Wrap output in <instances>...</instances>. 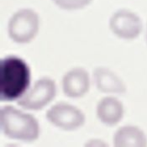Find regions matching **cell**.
Segmentation results:
<instances>
[{
  "mask_svg": "<svg viewBox=\"0 0 147 147\" xmlns=\"http://www.w3.org/2000/svg\"><path fill=\"white\" fill-rule=\"evenodd\" d=\"M30 68L22 58L8 56L0 61V99L18 101L30 88Z\"/></svg>",
  "mask_w": 147,
  "mask_h": 147,
  "instance_id": "6da1fadb",
  "label": "cell"
},
{
  "mask_svg": "<svg viewBox=\"0 0 147 147\" xmlns=\"http://www.w3.org/2000/svg\"><path fill=\"white\" fill-rule=\"evenodd\" d=\"M0 127L7 137L28 142L37 140L40 132V125L33 115L13 106L1 109Z\"/></svg>",
  "mask_w": 147,
  "mask_h": 147,
  "instance_id": "7a4b0ae2",
  "label": "cell"
},
{
  "mask_svg": "<svg viewBox=\"0 0 147 147\" xmlns=\"http://www.w3.org/2000/svg\"><path fill=\"white\" fill-rule=\"evenodd\" d=\"M40 17L31 9H21L9 19L8 33L12 40L18 44L32 41L40 30Z\"/></svg>",
  "mask_w": 147,
  "mask_h": 147,
  "instance_id": "3957f363",
  "label": "cell"
},
{
  "mask_svg": "<svg viewBox=\"0 0 147 147\" xmlns=\"http://www.w3.org/2000/svg\"><path fill=\"white\" fill-rule=\"evenodd\" d=\"M57 95V85L54 80L42 78L18 100V104L28 110H40L51 102Z\"/></svg>",
  "mask_w": 147,
  "mask_h": 147,
  "instance_id": "277c9868",
  "label": "cell"
},
{
  "mask_svg": "<svg viewBox=\"0 0 147 147\" xmlns=\"http://www.w3.org/2000/svg\"><path fill=\"white\" fill-rule=\"evenodd\" d=\"M46 119L56 127L67 131L81 128L86 119L82 110L67 102H58L53 105L48 109Z\"/></svg>",
  "mask_w": 147,
  "mask_h": 147,
  "instance_id": "5b68a950",
  "label": "cell"
},
{
  "mask_svg": "<svg viewBox=\"0 0 147 147\" xmlns=\"http://www.w3.org/2000/svg\"><path fill=\"white\" fill-rule=\"evenodd\" d=\"M109 28L119 38L130 40L140 35L142 30V22L136 13L128 9H119L111 16Z\"/></svg>",
  "mask_w": 147,
  "mask_h": 147,
  "instance_id": "8992f818",
  "label": "cell"
},
{
  "mask_svg": "<svg viewBox=\"0 0 147 147\" xmlns=\"http://www.w3.org/2000/svg\"><path fill=\"white\" fill-rule=\"evenodd\" d=\"M89 88V74L84 68H72L62 78V89L65 95L69 98H81L88 92Z\"/></svg>",
  "mask_w": 147,
  "mask_h": 147,
  "instance_id": "52a82bcc",
  "label": "cell"
},
{
  "mask_svg": "<svg viewBox=\"0 0 147 147\" xmlns=\"http://www.w3.org/2000/svg\"><path fill=\"white\" fill-rule=\"evenodd\" d=\"M93 80L97 88L106 93L123 94L127 91L125 83L109 68L98 67L93 71Z\"/></svg>",
  "mask_w": 147,
  "mask_h": 147,
  "instance_id": "ba28073f",
  "label": "cell"
},
{
  "mask_svg": "<svg viewBox=\"0 0 147 147\" xmlns=\"http://www.w3.org/2000/svg\"><path fill=\"white\" fill-rule=\"evenodd\" d=\"M124 106L114 97H105L97 105V116L102 124L113 126L119 123L124 116Z\"/></svg>",
  "mask_w": 147,
  "mask_h": 147,
  "instance_id": "9c48e42d",
  "label": "cell"
},
{
  "mask_svg": "<svg viewBox=\"0 0 147 147\" xmlns=\"http://www.w3.org/2000/svg\"><path fill=\"white\" fill-rule=\"evenodd\" d=\"M113 143L118 147H144L147 146V137L140 128L125 125L115 132Z\"/></svg>",
  "mask_w": 147,
  "mask_h": 147,
  "instance_id": "30bf717a",
  "label": "cell"
},
{
  "mask_svg": "<svg viewBox=\"0 0 147 147\" xmlns=\"http://www.w3.org/2000/svg\"><path fill=\"white\" fill-rule=\"evenodd\" d=\"M60 9L64 10H78L88 6L92 0H52Z\"/></svg>",
  "mask_w": 147,
  "mask_h": 147,
  "instance_id": "8fae6325",
  "label": "cell"
},
{
  "mask_svg": "<svg viewBox=\"0 0 147 147\" xmlns=\"http://www.w3.org/2000/svg\"><path fill=\"white\" fill-rule=\"evenodd\" d=\"M146 43H147V28H146Z\"/></svg>",
  "mask_w": 147,
  "mask_h": 147,
  "instance_id": "7c38bea8",
  "label": "cell"
}]
</instances>
